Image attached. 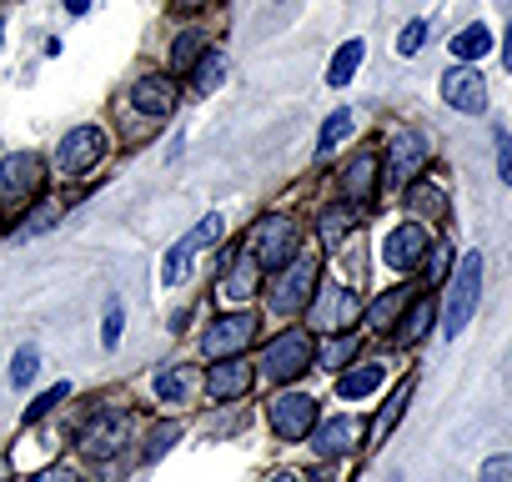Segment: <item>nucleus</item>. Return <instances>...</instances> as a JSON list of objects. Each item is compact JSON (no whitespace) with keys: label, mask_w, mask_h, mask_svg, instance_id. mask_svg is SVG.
Returning <instances> with one entry per match:
<instances>
[{"label":"nucleus","mask_w":512,"mask_h":482,"mask_svg":"<svg viewBox=\"0 0 512 482\" xmlns=\"http://www.w3.org/2000/svg\"><path fill=\"white\" fill-rule=\"evenodd\" d=\"M297 247H302V226L287 216V211H272V216H256V226L246 231V257L262 267V272H282L297 262Z\"/></svg>","instance_id":"nucleus-1"},{"label":"nucleus","mask_w":512,"mask_h":482,"mask_svg":"<svg viewBox=\"0 0 512 482\" xmlns=\"http://www.w3.org/2000/svg\"><path fill=\"white\" fill-rule=\"evenodd\" d=\"M477 297H482V252H467L452 272V287H447V307H442V332L447 337H462L472 312H477Z\"/></svg>","instance_id":"nucleus-2"},{"label":"nucleus","mask_w":512,"mask_h":482,"mask_svg":"<svg viewBox=\"0 0 512 482\" xmlns=\"http://www.w3.org/2000/svg\"><path fill=\"white\" fill-rule=\"evenodd\" d=\"M317 292V257H297V267H282V277L272 282V312L297 317Z\"/></svg>","instance_id":"nucleus-3"},{"label":"nucleus","mask_w":512,"mask_h":482,"mask_svg":"<svg viewBox=\"0 0 512 482\" xmlns=\"http://www.w3.org/2000/svg\"><path fill=\"white\" fill-rule=\"evenodd\" d=\"M312 337L307 332H282L267 352H262V372L272 377V382H292V377H302L307 367H312Z\"/></svg>","instance_id":"nucleus-4"},{"label":"nucleus","mask_w":512,"mask_h":482,"mask_svg":"<svg viewBox=\"0 0 512 482\" xmlns=\"http://www.w3.org/2000/svg\"><path fill=\"white\" fill-rule=\"evenodd\" d=\"M267 417H272V432H277V437L302 442V437L317 427V397H307V392H282V397H272Z\"/></svg>","instance_id":"nucleus-5"},{"label":"nucleus","mask_w":512,"mask_h":482,"mask_svg":"<svg viewBox=\"0 0 512 482\" xmlns=\"http://www.w3.org/2000/svg\"><path fill=\"white\" fill-rule=\"evenodd\" d=\"M126 442H131V412H126V407L96 412V417L86 422V432H81V447H86L91 457H116Z\"/></svg>","instance_id":"nucleus-6"},{"label":"nucleus","mask_w":512,"mask_h":482,"mask_svg":"<svg viewBox=\"0 0 512 482\" xmlns=\"http://www.w3.org/2000/svg\"><path fill=\"white\" fill-rule=\"evenodd\" d=\"M251 337H256V317L231 312V317H216V322L206 327L201 352H206V357H216V362H226V357H241V347H246Z\"/></svg>","instance_id":"nucleus-7"},{"label":"nucleus","mask_w":512,"mask_h":482,"mask_svg":"<svg viewBox=\"0 0 512 482\" xmlns=\"http://www.w3.org/2000/svg\"><path fill=\"white\" fill-rule=\"evenodd\" d=\"M41 186H46V166H41V156L16 151V156L0 161V191H6V201L21 206V201H31Z\"/></svg>","instance_id":"nucleus-8"},{"label":"nucleus","mask_w":512,"mask_h":482,"mask_svg":"<svg viewBox=\"0 0 512 482\" xmlns=\"http://www.w3.org/2000/svg\"><path fill=\"white\" fill-rule=\"evenodd\" d=\"M101 156H106V136H101L96 126H76V131H66V141H61V151H56V166H61L66 176H86Z\"/></svg>","instance_id":"nucleus-9"},{"label":"nucleus","mask_w":512,"mask_h":482,"mask_svg":"<svg viewBox=\"0 0 512 482\" xmlns=\"http://www.w3.org/2000/svg\"><path fill=\"white\" fill-rule=\"evenodd\" d=\"M357 317H362V302H357V292H352V287H337V282H327V287H322V297H317V307H312V322H317L322 332H347Z\"/></svg>","instance_id":"nucleus-10"},{"label":"nucleus","mask_w":512,"mask_h":482,"mask_svg":"<svg viewBox=\"0 0 512 482\" xmlns=\"http://www.w3.org/2000/svg\"><path fill=\"white\" fill-rule=\"evenodd\" d=\"M442 101L457 106V111H467V116H477V111H487V81L472 66H452L442 76Z\"/></svg>","instance_id":"nucleus-11"},{"label":"nucleus","mask_w":512,"mask_h":482,"mask_svg":"<svg viewBox=\"0 0 512 482\" xmlns=\"http://www.w3.org/2000/svg\"><path fill=\"white\" fill-rule=\"evenodd\" d=\"M422 257H427V231H422L417 221L397 226V231L387 236V247H382V262H387L392 272H417Z\"/></svg>","instance_id":"nucleus-12"},{"label":"nucleus","mask_w":512,"mask_h":482,"mask_svg":"<svg viewBox=\"0 0 512 482\" xmlns=\"http://www.w3.org/2000/svg\"><path fill=\"white\" fill-rule=\"evenodd\" d=\"M422 161H427V141H422L417 131H397L392 146H387V186L412 181V176L422 171Z\"/></svg>","instance_id":"nucleus-13"},{"label":"nucleus","mask_w":512,"mask_h":482,"mask_svg":"<svg viewBox=\"0 0 512 482\" xmlns=\"http://www.w3.org/2000/svg\"><path fill=\"white\" fill-rule=\"evenodd\" d=\"M357 437H362V422H357V417H327V422L312 427L317 457H347V452L357 447Z\"/></svg>","instance_id":"nucleus-14"},{"label":"nucleus","mask_w":512,"mask_h":482,"mask_svg":"<svg viewBox=\"0 0 512 482\" xmlns=\"http://www.w3.org/2000/svg\"><path fill=\"white\" fill-rule=\"evenodd\" d=\"M372 191H377V151L367 146V151H357V156L347 161V171H342V196H347V201H372Z\"/></svg>","instance_id":"nucleus-15"},{"label":"nucleus","mask_w":512,"mask_h":482,"mask_svg":"<svg viewBox=\"0 0 512 482\" xmlns=\"http://www.w3.org/2000/svg\"><path fill=\"white\" fill-rule=\"evenodd\" d=\"M246 387H251V362H241V357L216 362L211 377H206V392H211L216 402H231V397H241Z\"/></svg>","instance_id":"nucleus-16"},{"label":"nucleus","mask_w":512,"mask_h":482,"mask_svg":"<svg viewBox=\"0 0 512 482\" xmlns=\"http://www.w3.org/2000/svg\"><path fill=\"white\" fill-rule=\"evenodd\" d=\"M412 392H417V372H407V377H402V382L392 387V397L382 402V412L372 417V442H377V447H382V442L392 437V427L402 422V412H407V402H412Z\"/></svg>","instance_id":"nucleus-17"},{"label":"nucleus","mask_w":512,"mask_h":482,"mask_svg":"<svg viewBox=\"0 0 512 482\" xmlns=\"http://www.w3.org/2000/svg\"><path fill=\"white\" fill-rule=\"evenodd\" d=\"M131 101H136V111H146V116H171V111H176V86H171L166 76H141V81L131 86Z\"/></svg>","instance_id":"nucleus-18"},{"label":"nucleus","mask_w":512,"mask_h":482,"mask_svg":"<svg viewBox=\"0 0 512 482\" xmlns=\"http://www.w3.org/2000/svg\"><path fill=\"white\" fill-rule=\"evenodd\" d=\"M352 357H357V342H352L347 332H327V337L317 342V352H312V367H332V372H337V367H347Z\"/></svg>","instance_id":"nucleus-19"},{"label":"nucleus","mask_w":512,"mask_h":482,"mask_svg":"<svg viewBox=\"0 0 512 482\" xmlns=\"http://www.w3.org/2000/svg\"><path fill=\"white\" fill-rule=\"evenodd\" d=\"M362 56H367V46H362V41H342V51H337V56H332V66H327V86H332V91H337V86H347V81L357 76Z\"/></svg>","instance_id":"nucleus-20"},{"label":"nucleus","mask_w":512,"mask_h":482,"mask_svg":"<svg viewBox=\"0 0 512 482\" xmlns=\"http://www.w3.org/2000/svg\"><path fill=\"white\" fill-rule=\"evenodd\" d=\"M487 51H492V31L487 26H467V31L452 36V61H477Z\"/></svg>","instance_id":"nucleus-21"},{"label":"nucleus","mask_w":512,"mask_h":482,"mask_svg":"<svg viewBox=\"0 0 512 482\" xmlns=\"http://www.w3.org/2000/svg\"><path fill=\"white\" fill-rule=\"evenodd\" d=\"M191 387H196V372H186V367H166V372H156V397H161V402H186Z\"/></svg>","instance_id":"nucleus-22"},{"label":"nucleus","mask_w":512,"mask_h":482,"mask_svg":"<svg viewBox=\"0 0 512 482\" xmlns=\"http://www.w3.org/2000/svg\"><path fill=\"white\" fill-rule=\"evenodd\" d=\"M432 317H437V302L432 297H422L407 317H402V327H397V342H422L427 337V327H432Z\"/></svg>","instance_id":"nucleus-23"},{"label":"nucleus","mask_w":512,"mask_h":482,"mask_svg":"<svg viewBox=\"0 0 512 482\" xmlns=\"http://www.w3.org/2000/svg\"><path fill=\"white\" fill-rule=\"evenodd\" d=\"M377 387H382V362L352 367V372L337 382V392H342V397H367V392H377Z\"/></svg>","instance_id":"nucleus-24"},{"label":"nucleus","mask_w":512,"mask_h":482,"mask_svg":"<svg viewBox=\"0 0 512 482\" xmlns=\"http://www.w3.org/2000/svg\"><path fill=\"white\" fill-rule=\"evenodd\" d=\"M201 56H206V36H201V31H181L176 46H171V66H176V71H196Z\"/></svg>","instance_id":"nucleus-25"},{"label":"nucleus","mask_w":512,"mask_h":482,"mask_svg":"<svg viewBox=\"0 0 512 482\" xmlns=\"http://www.w3.org/2000/svg\"><path fill=\"white\" fill-rule=\"evenodd\" d=\"M352 121H357V116H352L347 106H342V111H332V116L322 121V136H317V151H322V156H332V151H337V141H347V136H352Z\"/></svg>","instance_id":"nucleus-26"},{"label":"nucleus","mask_w":512,"mask_h":482,"mask_svg":"<svg viewBox=\"0 0 512 482\" xmlns=\"http://www.w3.org/2000/svg\"><path fill=\"white\" fill-rule=\"evenodd\" d=\"M221 231H226V221H221V216L211 211V216H201V221H196V226H191V231L181 236V247H186V252L196 257L201 247H211V241H221Z\"/></svg>","instance_id":"nucleus-27"},{"label":"nucleus","mask_w":512,"mask_h":482,"mask_svg":"<svg viewBox=\"0 0 512 482\" xmlns=\"http://www.w3.org/2000/svg\"><path fill=\"white\" fill-rule=\"evenodd\" d=\"M256 272H262V267H256L251 257H241V262L226 272V297H231V302H246V297L256 292Z\"/></svg>","instance_id":"nucleus-28"},{"label":"nucleus","mask_w":512,"mask_h":482,"mask_svg":"<svg viewBox=\"0 0 512 482\" xmlns=\"http://www.w3.org/2000/svg\"><path fill=\"white\" fill-rule=\"evenodd\" d=\"M61 221V201H41L26 221H16V241H31V236H41L46 226H56Z\"/></svg>","instance_id":"nucleus-29"},{"label":"nucleus","mask_w":512,"mask_h":482,"mask_svg":"<svg viewBox=\"0 0 512 482\" xmlns=\"http://www.w3.org/2000/svg\"><path fill=\"white\" fill-rule=\"evenodd\" d=\"M191 76H196V91H201V96H206V91H216V86H221V76H226V56H221V51H206V56L196 61V71H191Z\"/></svg>","instance_id":"nucleus-30"},{"label":"nucleus","mask_w":512,"mask_h":482,"mask_svg":"<svg viewBox=\"0 0 512 482\" xmlns=\"http://www.w3.org/2000/svg\"><path fill=\"white\" fill-rule=\"evenodd\" d=\"M352 221H357L352 211H342V206H327V211H322V221H317V226H322V241H342V236L352 231Z\"/></svg>","instance_id":"nucleus-31"},{"label":"nucleus","mask_w":512,"mask_h":482,"mask_svg":"<svg viewBox=\"0 0 512 482\" xmlns=\"http://www.w3.org/2000/svg\"><path fill=\"white\" fill-rule=\"evenodd\" d=\"M407 297H412L407 287H402V292H387V297H377V302H372V312H367V317H372V327H387V322H392V317L407 307Z\"/></svg>","instance_id":"nucleus-32"},{"label":"nucleus","mask_w":512,"mask_h":482,"mask_svg":"<svg viewBox=\"0 0 512 482\" xmlns=\"http://www.w3.org/2000/svg\"><path fill=\"white\" fill-rule=\"evenodd\" d=\"M186 272H191V252L176 241V247L166 252V262H161V282H171V287H176V282H186Z\"/></svg>","instance_id":"nucleus-33"},{"label":"nucleus","mask_w":512,"mask_h":482,"mask_svg":"<svg viewBox=\"0 0 512 482\" xmlns=\"http://www.w3.org/2000/svg\"><path fill=\"white\" fill-rule=\"evenodd\" d=\"M66 397H71V387H66V382H56V387H46V392H41V397L31 402V412H26V422H41V417H46V412H56V407H61Z\"/></svg>","instance_id":"nucleus-34"},{"label":"nucleus","mask_w":512,"mask_h":482,"mask_svg":"<svg viewBox=\"0 0 512 482\" xmlns=\"http://www.w3.org/2000/svg\"><path fill=\"white\" fill-rule=\"evenodd\" d=\"M181 442V427L176 422H156L151 427V442H146V457H161V452H171Z\"/></svg>","instance_id":"nucleus-35"},{"label":"nucleus","mask_w":512,"mask_h":482,"mask_svg":"<svg viewBox=\"0 0 512 482\" xmlns=\"http://www.w3.org/2000/svg\"><path fill=\"white\" fill-rule=\"evenodd\" d=\"M36 367H41L36 347H21V352H16V362H11V387H26V382L36 377Z\"/></svg>","instance_id":"nucleus-36"},{"label":"nucleus","mask_w":512,"mask_h":482,"mask_svg":"<svg viewBox=\"0 0 512 482\" xmlns=\"http://www.w3.org/2000/svg\"><path fill=\"white\" fill-rule=\"evenodd\" d=\"M422 41H427V21H412V26H402L397 51H402V56H417V51H422Z\"/></svg>","instance_id":"nucleus-37"},{"label":"nucleus","mask_w":512,"mask_h":482,"mask_svg":"<svg viewBox=\"0 0 512 482\" xmlns=\"http://www.w3.org/2000/svg\"><path fill=\"white\" fill-rule=\"evenodd\" d=\"M492 141H497V176L512 186V136L507 131H492Z\"/></svg>","instance_id":"nucleus-38"},{"label":"nucleus","mask_w":512,"mask_h":482,"mask_svg":"<svg viewBox=\"0 0 512 482\" xmlns=\"http://www.w3.org/2000/svg\"><path fill=\"white\" fill-rule=\"evenodd\" d=\"M512 477V457L502 452V457H487L482 462V472H477V482H507Z\"/></svg>","instance_id":"nucleus-39"},{"label":"nucleus","mask_w":512,"mask_h":482,"mask_svg":"<svg viewBox=\"0 0 512 482\" xmlns=\"http://www.w3.org/2000/svg\"><path fill=\"white\" fill-rule=\"evenodd\" d=\"M422 201V211L427 216H442V191H432V186H412V206Z\"/></svg>","instance_id":"nucleus-40"},{"label":"nucleus","mask_w":512,"mask_h":482,"mask_svg":"<svg viewBox=\"0 0 512 482\" xmlns=\"http://www.w3.org/2000/svg\"><path fill=\"white\" fill-rule=\"evenodd\" d=\"M121 327H126V312H121V302H111V312H106V347H116L121 342Z\"/></svg>","instance_id":"nucleus-41"},{"label":"nucleus","mask_w":512,"mask_h":482,"mask_svg":"<svg viewBox=\"0 0 512 482\" xmlns=\"http://www.w3.org/2000/svg\"><path fill=\"white\" fill-rule=\"evenodd\" d=\"M31 482H81V477H76L71 467H46V472H36Z\"/></svg>","instance_id":"nucleus-42"},{"label":"nucleus","mask_w":512,"mask_h":482,"mask_svg":"<svg viewBox=\"0 0 512 482\" xmlns=\"http://www.w3.org/2000/svg\"><path fill=\"white\" fill-rule=\"evenodd\" d=\"M502 66L512 71V26H507V41H502Z\"/></svg>","instance_id":"nucleus-43"},{"label":"nucleus","mask_w":512,"mask_h":482,"mask_svg":"<svg viewBox=\"0 0 512 482\" xmlns=\"http://www.w3.org/2000/svg\"><path fill=\"white\" fill-rule=\"evenodd\" d=\"M86 6H91V0H66V11H71V16H86Z\"/></svg>","instance_id":"nucleus-44"},{"label":"nucleus","mask_w":512,"mask_h":482,"mask_svg":"<svg viewBox=\"0 0 512 482\" xmlns=\"http://www.w3.org/2000/svg\"><path fill=\"white\" fill-rule=\"evenodd\" d=\"M272 482H307V477H302V472H277Z\"/></svg>","instance_id":"nucleus-45"},{"label":"nucleus","mask_w":512,"mask_h":482,"mask_svg":"<svg viewBox=\"0 0 512 482\" xmlns=\"http://www.w3.org/2000/svg\"><path fill=\"white\" fill-rule=\"evenodd\" d=\"M176 6H186V11H196V6H206V0H176Z\"/></svg>","instance_id":"nucleus-46"},{"label":"nucleus","mask_w":512,"mask_h":482,"mask_svg":"<svg viewBox=\"0 0 512 482\" xmlns=\"http://www.w3.org/2000/svg\"><path fill=\"white\" fill-rule=\"evenodd\" d=\"M307 482H337V477H332V472H317V477H307Z\"/></svg>","instance_id":"nucleus-47"}]
</instances>
